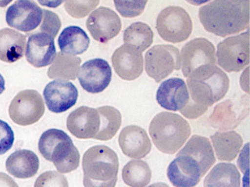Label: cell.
I'll return each mask as SVG.
<instances>
[{"label":"cell","mask_w":250,"mask_h":187,"mask_svg":"<svg viewBox=\"0 0 250 187\" xmlns=\"http://www.w3.org/2000/svg\"><path fill=\"white\" fill-rule=\"evenodd\" d=\"M250 0H216L199 10V19L207 32L221 37L249 29Z\"/></svg>","instance_id":"cell-1"},{"label":"cell","mask_w":250,"mask_h":187,"mask_svg":"<svg viewBox=\"0 0 250 187\" xmlns=\"http://www.w3.org/2000/svg\"><path fill=\"white\" fill-rule=\"evenodd\" d=\"M187 83L190 98L207 108L223 99L229 88L228 75L216 65L196 69L187 77Z\"/></svg>","instance_id":"cell-2"},{"label":"cell","mask_w":250,"mask_h":187,"mask_svg":"<svg viewBox=\"0 0 250 187\" xmlns=\"http://www.w3.org/2000/svg\"><path fill=\"white\" fill-rule=\"evenodd\" d=\"M83 183L86 187H114L118 181V154L106 146H95L83 158Z\"/></svg>","instance_id":"cell-3"},{"label":"cell","mask_w":250,"mask_h":187,"mask_svg":"<svg viewBox=\"0 0 250 187\" xmlns=\"http://www.w3.org/2000/svg\"><path fill=\"white\" fill-rule=\"evenodd\" d=\"M149 133L158 150L174 154L189 138L191 130L188 121L178 114L162 112L152 119Z\"/></svg>","instance_id":"cell-4"},{"label":"cell","mask_w":250,"mask_h":187,"mask_svg":"<svg viewBox=\"0 0 250 187\" xmlns=\"http://www.w3.org/2000/svg\"><path fill=\"white\" fill-rule=\"evenodd\" d=\"M39 150L61 173H69L80 166V152L62 130L50 129L45 131L39 139Z\"/></svg>","instance_id":"cell-5"},{"label":"cell","mask_w":250,"mask_h":187,"mask_svg":"<svg viewBox=\"0 0 250 187\" xmlns=\"http://www.w3.org/2000/svg\"><path fill=\"white\" fill-rule=\"evenodd\" d=\"M156 29L165 41L180 43L187 40L193 30V23L188 12L178 6H169L159 13Z\"/></svg>","instance_id":"cell-6"},{"label":"cell","mask_w":250,"mask_h":187,"mask_svg":"<svg viewBox=\"0 0 250 187\" xmlns=\"http://www.w3.org/2000/svg\"><path fill=\"white\" fill-rule=\"evenodd\" d=\"M217 63L227 73H238L250 64L249 29L235 36L229 37L217 45Z\"/></svg>","instance_id":"cell-7"},{"label":"cell","mask_w":250,"mask_h":187,"mask_svg":"<svg viewBox=\"0 0 250 187\" xmlns=\"http://www.w3.org/2000/svg\"><path fill=\"white\" fill-rule=\"evenodd\" d=\"M180 51L172 45H156L146 54V71L156 83L181 69Z\"/></svg>","instance_id":"cell-8"},{"label":"cell","mask_w":250,"mask_h":187,"mask_svg":"<svg viewBox=\"0 0 250 187\" xmlns=\"http://www.w3.org/2000/svg\"><path fill=\"white\" fill-rule=\"evenodd\" d=\"M9 115L15 124L29 126L38 122L45 112L43 98L39 92L32 89L21 91L11 101Z\"/></svg>","instance_id":"cell-9"},{"label":"cell","mask_w":250,"mask_h":187,"mask_svg":"<svg viewBox=\"0 0 250 187\" xmlns=\"http://www.w3.org/2000/svg\"><path fill=\"white\" fill-rule=\"evenodd\" d=\"M207 172L198 161L180 150L167 170L168 179L174 187H195Z\"/></svg>","instance_id":"cell-10"},{"label":"cell","mask_w":250,"mask_h":187,"mask_svg":"<svg viewBox=\"0 0 250 187\" xmlns=\"http://www.w3.org/2000/svg\"><path fill=\"white\" fill-rule=\"evenodd\" d=\"M180 56L184 77L201 66L216 65L214 45L206 38L191 39L184 45Z\"/></svg>","instance_id":"cell-11"},{"label":"cell","mask_w":250,"mask_h":187,"mask_svg":"<svg viewBox=\"0 0 250 187\" xmlns=\"http://www.w3.org/2000/svg\"><path fill=\"white\" fill-rule=\"evenodd\" d=\"M86 26L93 39L106 43L119 35L122 21L116 12L109 7H100L89 16Z\"/></svg>","instance_id":"cell-12"},{"label":"cell","mask_w":250,"mask_h":187,"mask_svg":"<svg viewBox=\"0 0 250 187\" xmlns=\"http://www.w3.org/2000/svg\"><path fill=\"white\" fill-rule=\"evenodd\" d=\"M112 77L110 65L106 60L100 58L84 62L80 67L78 74L82 87L90 94L104 92L110 84Z\"/></svg>","instance_id":"cell-13"},{"label":"cell","mask_w":250,"mask_h":187,"mask_svg":"<svg viewBox=\"0 0 250 187\" xmlns=\"http://www.w3.org/2000/svg\"><path fill=\"white\" fill-rule=\"evenodd\" d=\"M43 19V9L31 0L16 1L7 10L5 20L8 26L21 32H32Z\"/></svg>","instance_id":"cell-14"},{"label":"cell","mask_w":250,"mask_h":187,"mask_svg":"<svg viewBox=\"0 0 250 187\" xmlns=\"http://www.w3.org/2000/svg\"><path fill=\"white\" fill-rule=\"evenodd\" d=\"M112 63L116 74L123 80H136L144 70L143 53L132 45H121L115 50Z\"/></svg>","instance_id":"cell-15"},{"label":"cell","mask_w":250,"mask_h":187,"mask_svg":"<svg viewBox=\"0 0 250 187\" xmlns=\"http://www.w3.org/2000/svg\"><path fill=\"white\" fill-rule=\"evenodd\" d=\"M43 96L51 112L61 113L77 103L78 89L71 82L58 79L46 85L43 90Z\"/></svg>","instance_id":"cell-16"},{"label":"cell","mask_w":250,"mask_h":187,"mask_svg":"<svg viewBox=\"0 0 250 187\" xmlns=\"http://www.w3.org/2000/svg\"><path fill=\"white\" fill-rule=\"evenodd\" d=\"M99 111L90 107L82 106L74 110L67 118V129L79 139H94L100 129Z\"/></svg>","instance_id":"cell-17"},{"label":"cell","mask_w":250,"mask_h":187,"mask_svg":"<svg viewBox=\"0 0 250 187\" xmlns=\"http://www.w3.org/2000/svg\"><path fill=\"white\" fill-rule=\"evenodd\" d=\"M25 55L27 61L36 68L50 65L57 56L55 38L41 32L32 34L27 41Z\"/></svg>","instance_id":"cell-18"},{"label":"cell","mask_w":250,"mask_h":187,"mask_svg":"<svg viewBox=\"0 0 250 187\" xmlns=\"http://www.w3.org/2000/svg\"><path fill=\"white\" fill-rule=\"evenodd\" d=\"M186 82L179 77H172L162 82L156 92V99L162 108L171 111H180L189 100Z\"/></svg>","instance_id":"cell-19"},{"label":"cell","mask_w":250,"mask_h":187,"mask_svg":"<svg viewBox=\"0 0 250 187\" xmlns=\"http://www.w3.org/2000/svg\"><path fill=\"white\" fill-rule=\"evenodd\" d=\"M118 143L123 153L131 159H142L150 153L151 142L144 129L137 125L124 127L120 133Z\"/></svg>","instance_id":"cell-20"},{"label":"cell","mask_w":250,"mask_h":187,"mask_svg":"<svg viewBox=\"0 0 250 187\" xmlns=\"http://www.w3.org/2000/svg\"><path fill=\"white\" fill-rule=\"evenodd\" d=\"M236 105L230 99L218 104L208 118L210 125L221 131L235 129L249 114V106Z\"/></svg>","instance_id":"cell-21"},{"label":"cell","mask_w":250,"mask_h":187,"mask_svg":"<svg viewBox=\"0 0 250 187\" xmlns=\"http://www.w3.org/2000/svg\"><path fill=\"white\" fill-rule=\"evenodd\" d=\"M40 166L37 155L27 149L16 150L6 160L5 168L13 176L17 178H30L36 175Z\"/></svg>","instance_id":"cell-22"},{"label":"cell","mask_w":250,"mask_h":187,"mask_svg":"<svg viewBox=\"0 0 250 187\" xmlns=\"http://www.w3.org/2000/svg\"><path fill=\"white\" fill-rule=\"evenodd\" d=\"M25 35L14 29L5 28L0 30V60L14 63L24 56L26 49Z\"/></svg>","instance_id":"cell-23"},{"label":"cell","mask_w":250,"mask_h":187,"mask_svg":"<svg viewBox=\"0 0 250 187\" xmlns=\"http://www.w3.org/2000/svg\"><path fill=\"white\" fill-rule=\"evenodd\" d=\"M210 140L220 161L234 160L243 146L242 137L235 131H218L210 136Z\"/></svg>","instance_id":"cell-24"},{"label":"cell","mask_w":250,"mask_h":187,"mask_svg":"<svg viewBox=\"0 0 250 187\" xmlns=\"http://www.w3.org/2000/svg\"><path fill=\"white\" fill-rule=\"evenodd\" d=\"M88 35L80 26H70L63 29L59 38L58 45L61 52L69 55L84 54L90 46Z\"/></svg>","instance_id":"cell-25"},{"label":"cell","mask_w":250,"mask_h":187,"mask_svg":"<svg viewBox=\"0 0 250 187\" xmlns=\"http://www.w3.org/2000/svg\"><path fill=\"white\" fill-rule=\"evenodd\" d=\"M180 150L197 159L206 172L216 161L211 143L203 136L193 135Z\"/></svg>","instance_id":"cell-26"},{"label":"cell","mask_w":250,"mask_h":187,"mask_svg":"<svg viewBox=\"0 0 250 187\" xmlns=\"http://www.w3.org/2000/svg\"><path fill=\"white\" fill-rule=\"evenodd\" d=\"M204 187H232L241 186V175L235 165L219 163L213 167L204 180Z\"/></svg>","instance_id":"cell-27"},{"label":"cell","mask_w":250,"mask_h":187,"mask_svg":"<svg viewBox=\"0 0 250 187\" xmlns=\"http://www.w3.org/2000/svg\"><path fill=\"white\" fill-rule=\"evenodd\" d=\"M82 59L80 57L61 52L57 54L53 64L47 72L49 78L59 80H76L80 71Z\"/></svg>","instance_id":"cell-28"},{"label":"cell","mask_w":250,"mask_h":187,"mask_svg":"<svg viewBox=\"0 0 250 187\" xmlns=\"http://www.w3.org/2000/svg\"><path fill=\"white\" fill-rule=\"evenodd\" d=\"M100 115L101 124L99 133L94 139L107 141L115 137L122 123V115L117 108L112 106L100 107L97 108Z\"/></svg>","instance_id":"cell-29"},{"label":"cell","mask_w":250,"mask_h":187,"mask_svg":"<svg viewBox=\"0 0 250 187\" xmlns=\"http://www.w3.org/2000/svg\"><path fill=\"white\" fill-rule=\"evenodd\" d=\"M151 177V169L145 161L131 160L123 168V181L129 187H146L150 184Z\"/></svg>","instance_id":"cell-30"},{"label":"cell","mask_w":250,"mask_h":187,"mask_svg":"<svg viewBox=\"0 0 250 187\" xmlns=\"http://www.w3.org/2000/svg\"><path fill=\"white\" fill-rule=\"evenodd\" d=\"M153 30L148 24L134 22L124 31V42L143 52L153 44Z\"/></svg>","instance_id":"cell-31"},{"label":"cell","mask_w":250,"mask_h":187,"mask_svg":"<svg viewBox=\"0 0 250 187\" xmlns=\"http://www.w3.org/2000/svg\"><path fill=\"white\" fill-rule=\"evenodd\" d=\"M99 0L65 1V9L68 15L74 19H83L99 5Z\"/></svg>","instance_id":"cell-32"},{"label":"cell","mask_w":250,"mask_h":187,"mask_svg":"<svg viewBox=\"0 0 250 187\" xmlns=\"http://www.w3.org/2000/svg\"><path fill=\"white\" fill-rule=\"evenodd\" d=\"M147 1H114L115 8L124 18L137 17L146 9Z\"/></svg>","instance_id":"cell-33"},{"label":"cell","mask_w":250,"mask_h":187,"mask_svg":"<svg viewBox=\"0 0 250 187\" xmlns=\"http://www.w3.org/2000/svg\"><path fill=\"white\" fill-rule=\"evenodd\" d=\"M43 19L40 32L47 34L55 38L62 26L59 16L50 10H43Z\"/></svg>","instance_id":"cell-34"},{"label":"cell","mask_w":250,"mask_h":187,"mask_svg":"<svg viewBox=\"0 0 250 187\" xmlns=\"http://www.w3.org/2000/svg\"><path fill=\"white\" fill-rule=\"evenodd\" d=\"M35 187H68L67 178L61 172L56 171H47L42 173L36 180Z\"/></svg>","instance_id":"cell-35"},{"label":"cell","mask_w":250,"mask_h":187,"mask_svg":"<svg viewBox=\"0 0 250 187\" xmlns=\"http://www.w3.org/2000/svg\"><path fill=\"white\" fill-rule=\"evenodd\" d=\"M14 132L9 124L0 119V155L11 150L14 143Z\"/></svg>","instance_id":"cell-36"},{"label":"cell","mask_w":250,"mask_h":187,"mask_svg":"<svg viewBox=\"0 0 250 187\" xmlns=\"http://www.w3.org/2000/svg\"><path fill=\"white\" fill-rule=\"evenodd\" d=\"M208 108L207 107L198 105L189 97L188 103L181 111H180V112L184 117L188 119H196L203 115L208 111Z\"/></svg>","instance_id":"cell-37"},{"label":"cell","mask_w":250,"mask_h":187,"mask_svg":"<svg viewBox=\"0 0 250 187\" xmlns=\"http://www.w3.org/2000/svg\"><path fill=\"white\" fill-rule=\"evenodd\" d=\"M0 187H18L15 181L7 174L0 172Z\"/></svg>","instance_id":"cell-38"},{"label":"cell","mask_w":250,"mask_h":187,"mask_svg":"<svg viewBox=\"0 0 250 187\" xmlns=\"http://www.w3.org/2000/svg\"><path fill=\"white\" fill-rule=\"evenodd\" d=\"M240 82H241V86L243 90L249 94V93H250V92H249V66L244 70L243 74L241 75Z\"/></svg>","instance_id":"cell-39"},{"label":"cell","mask_w":250,"mask_h":187,"mask_svg":"<svg viewBox=\"0 0 250 187\" xmlns=\"http://www.w3.org/2000/svg\"><path fill=\"white\" fill-rule=\"evenodd\" d=\"M38 2H39V4H42V5L46 6V7H52V8H56V7H58V6L61 5V4H62L63 1H39Z\"/></svg>","instance_id":"cell-40"},{"label":"cell","mask_w":250,"mask_h":187,"mask_svg":"<svg viewBox=\"0 0 250 187\" xmlns=\"http://www.w3.org/2000/svg\"><path fill=\"white\" fill-rule=\"evenodd\" d=\"M5 90V80L3 76L0 73V95L3 93Z\"/></svg>","instance_id":"cell-41"},{"label":"cell","mask_w":250,"mask_h":187,"mask_svg":"<svg viewBox=\"0 0 250 187\" xmlns=\"http://www.w3.org/2000/svg\"><path fill=\"white\" fill-rule=\"evenodd\" d=\"M12 1H0V7H5Z\"/></svg>","instance_id":"cell-42"}]
</instances>
